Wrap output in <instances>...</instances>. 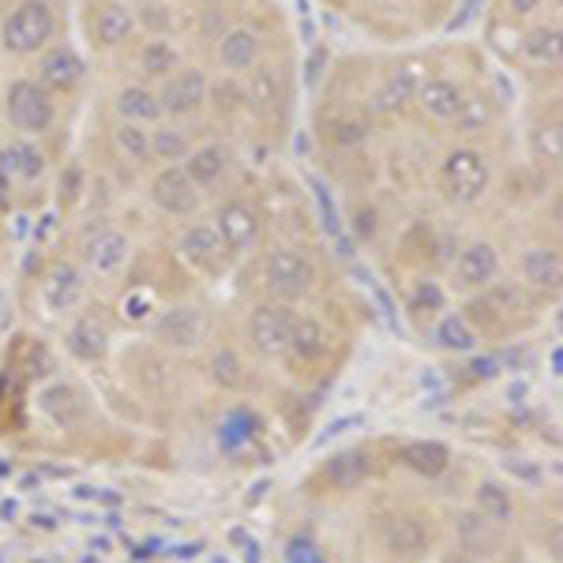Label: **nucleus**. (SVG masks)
I'll use <instances>...</instances> for the list:
<instances>
[{
    "mask_svg": "<svg viewBox=\"0 0 563 563\" xmlns=\"http://www.w3.org/2000/svg\"><path fill=\"white\" fill-rule=\"evenodd\" d=\"M507 8H511L515 15H533L541 8V0H507Z\"/></svg>",
    "mask_w": 563,
    "mask_h": 563,
    "instance_id": "48",
    "label": "nucleus"
},
{
    "mask_svg": "<svg viewBox=\"0 0 563 563\" xmlns=\"http://www.w3.org/2000/svg\"><path fill=\"white\" fill-rule=\"evenodd\" d=\"M135 12L129 4H102L98 8V20H95V34H98V45H106V49H113V45L129 42L132 31H135Z\"/></svg>",
    "mask_w": 563,
    "mask_h": 563,
    "instance_id": "25",
    "label": "nucleus"
},
{
    "mask_svg": "<svg viewBox=\"0 0 563 563\" xmlns=\"http://www.w3.org/2000/svg\"><path fill=\"white\" fill-rule=\"evenodd\" d=\"M0 174L8 177H23V180H38L45 174V154L26 140H15L0 151Z\"/></svg>",
    "mask_w": 563,
    "mask_h": 563,
    "instance_id": "26",
    "label": "nucleus"
},
{
    "mask_svg": "<svg viewBox=\"0 0 563 563\" xmlns=\"http://www.w3.org/2000/svg\"><path fill=\"white\" fill-rule=\"evenodd\" d=\"M455 278L462 289H488L499 278V252L496 244L474 241L462 249V256L455 263Z\"/></svg>",
    "mask_w": 563,
    "mask_h": 563,
    "instance_id": "13",
    "label": "nucleus"
},
{
    "mask_svg": "<svg viewBox=\"0 0 563 563\" xmlns=\"http://www.w3.org/2000/svg\"><path fill=\"white\" fill-rule=\"evenodd\" d=\"M368 135V124L361 121H339L331 129V143H339V147H353V143H361Z\"/></svg>",
    "mask_w": 563,
    "mask_h": 563,
    "instance_id": "44",
    "label": "nucleus"
},
{
    "mask_svg": "<svg viewBox=\"0 0 563 563\" xmlns=\"http://www.w3.org/2000/svg\"><path fill=\"white\" fill-rule=\"evenodd\" d=\"M214 230H218V238H222L225 252H233V256H244V252H252L260 244L263 222H260L256 207L241 203V199H230V203L218 207Z\"/></svg>",
    "mask_w": 563,
    "mask_h": 563,
    "instance_id": "7",
    "label": "nucleus"
},
{
    "mask_svg": "<svg viewBox=\"0 0 563 563\" xmlns=\"http://www.w3.org/2000/svg\"><path fill=\"white\" fill-rule=\"evenodd\" d=\"M151 154L158 162L188 158V135L177 132V129H166V124H158V132H151Z\"/></svg>",
    "mask_w": 563,
    "mask_h": 563,
    "instance_id": "36",
    "label": "nucleus"
},
{
    "mask_svg": "<svg viewBox=\"0 0 563 563\" xmlns=\"http://www.w3.org/2000/svg\"><path fill=\"white\" fill-rule=\"evenodd\" d=\"M129 256H132V244L117 230H98L84 241V263H87L90 275H98V278L121 275Z\"/></svg>",
    "mask_w": 563,
    "mask_h": 563,
    "instance_id": "11",
    "label": "nucleus"
},
{
    "mask_svg": "<svg viewBox=\"0 0 563 563\" xmlns=\"http://www.w3.org/2000/svg\"><path fill=\"white\" fill-rule=\"evenodd\" d=\"M222 252L225 249H222V238H218L214 222H196L180 233V256L188 263H196V267H214Z\"/></svg>",
    "mask_w": 563,
    "mask_h": 563,
    "instance_id": "21",
    "label": "nucleus"
},
{
    "mask_svg": "<svg viewBox=\"0 0 563 563\" xmlns=\"http://www.w3.org/2000/svg\"><path fill=\"white\" fill-rule=\"evenodd\" d=\"M53 31H57V15H53L49 0H23L0 26V45L15 57H31L49 45Z\"/></svg>",
    "mask_w": 563,
    "mask_h": 563,
    "instance_id": "1",
    "label": "nucleus"
},
{
    "mask_svg": "<svg viewBox=\"0 0 563 563\" xmlns=\"http://www.w3.org/2000/svg\"><path fill=\"white\" fill-rule=\"evenodd\" d=\"M8 121L23 135H45L57 121V106H53L49 90L34 79H15L8 87Z\"/></svg>",
    "mask_w": 563,
    "mask_h": 563,
    "instance_id": "3",
    "label": "nucleus"
},
{
    "mask_svg": "<svg viewBox=\"0 0 563 563\" xmlns=\"http://www.w3.org/2000/svg\"><path fill=\"white\" fill-rule=\"evenodd\" d=\"M533 154H538V158H544V162H560V154H563L560 121L541 124V129L533 132Z\"/></svg>",
    "mask_w": 563,
    "mask_h": 563,
    "instance_id": "39",
    "label": "nucleus"
},
{
    "mask_svg": "<svg viewBox=\"0 0 563 563\" xmlns=\"http://www.w3.org/2000/svg\"><path fill=\"white\" fill-rule=\"evenodd\" d=\"M211 376H214V384H222V387H230V390H238L244 384V368H241V357L233 350H218L214 353V361H211Z\"/></svg>",
    "mask_w": 563,
    "mask_h": 563,
    "instance_id": "38",
    "label": "nucleus"
},
{
    "mask_svg": "<svg viewBox=\"0 0 563 563\" xmlns=\"http://www.w3.org/2000/svg\"><path fill=\"white\" fill-rule=\"evenodd\" d=\"M402 462L421 477H440L451 466V451L440 440H410L402 448Z\"/></svg>",
    "mask_w": 563,
    "mask_h": 563,
    "instance_id": "27",
    "label": "nucleus"
},
{
    "mask_svg": "<svg viewBox=\"0 0 563 563\" xmlns=\"http://www.w3.org/2000/svg\"><path fill=\"white\" fill-rule=\"evenodd\" d=\"M410 308H413V312H424V308H429V312H440V308H443V289L435 286V282H417L413 297H410Z\"/></svg>",
    "mask_w": 563,
    "mask_h": 563,
    "instance_id": "42",
    "label": "nucleus"
},
{
    "mask_svg": "<svg viewBox=\"0 0 563 563\" xmlns=\"http://www.w3.org/2000/svg\"><path fill=\"white\" fill-rule=\"evenodd\" d=\"M207 76L199 68H185V71H174L166 76V84L158 90V102H162V113L169 117H192L199 106L207 102Z\"/></svg>",
    "mask_w": 563,
    "mask_h": 563,
    "instance_id": "9",
    "label": "nucleus"
},
{
    "mask_svg": "<svg viewBox=\"0 0 563 563\" xmlns=\"http://www.w3.org/2000/svg\"><path fill=\"white\" fill-rule=\"evenodd\" d=\"M117 113H121V121L129 124H154L162 121V102L158 95L147 87H124L121 95H117Z\"/></svg>",
    "mask_w": 563,
    "mask_h": 563,
    "instance_id": "30",
    "label": "nucleus"
},
{
    "mask_svg": "<svg viewBox=\"0 0 563 563\" xmlns=\"http://www.w3.org/2000/svg\"><path fill=\"white\" fill-rule=\"evenodd\" d=\"M218 60H222V68H230V71L256 68L260 34L249 31V26H233V31H225L222 38H218Z\"/></svg>",
    "mask_w": 563,
    "mask_h": 563,
    "instance_id": "17",
    "label": "nucleus"
},
{
    "mask_svg": "<svg viewBox=\"0 0 563 563\" xmlns=\"http://www.w3.org/2000/svg\"><path fill=\"white\" fill-rule=\"evenodd\" d=\"M286 563H327V556H323L320 544H316L312 538H289Z\"/></svg>",
    "mask_w": 563,
    "mask_h": 563,
    "instance_id": "41",
    "label": "nucleus"
},
{
    "mask_svg": "<svg viewBox=\"0 0 563 563\" xmlns=\"http://www.w3.org/2000/svg\"><path fill=\"white\" fill-rule=\"evenodd\" d=\"M357 233L361 238H372V233H376V214L365 211V207L357 211Z\"/></svg>",
    "mask_w": 563,
    "mask_h": 563,
    "instance_id": "47",
    "label": "nucleus"
},
{
    "mask_svg": "<svg viewBox=\"0 0 563 563\" xmlns=\"http://www.w3.org/2000/svg\"><path fill=\"white\" fill-rule=\"evenodd\" d=\"M488 121H493V106H488V98H462V106H459V113H455V129L459 132H481V129H488Z\"/></svg>",
    "mask_w": 563,
    "mask_h": 563,
    "instance_id": "37",
    "label": "nucleus"
},
{
    "mask_svg": "<svg viewBox=\"0 0 563 563\" xmlns=\"http://www.w3.org/2000/svg\"><path fill=\"white\" fill-rule=\"evenodd\" d=\"M294 327H297V316L289 312V305H260L256 312L249 316V339L256 346L260 357L267 361H278V357H289V342H294Z\"/></svg>",
    "mask_w": 563,
    "mask_h": 563,
    "instance_id": "4",
    "label": "nucleus"
},
{
    "mask_svg": "<svg viewBox=\"0 0 563 563\" xmlns=\"http://www.w3.org/2000/svg\"><path fill=\"white\" fill-rule=\"evenodd\" d=\"M84 301V275L71 263H53L42 278V305L49 316H65Z\"/></svg>",
    "mask_w": 563,
    "mask_h": 563,
    "instance_id": "12",
    "label": "nucleus"
},
{
    "mask_svg": "<svg viewBox=\"0 0 563 563\" xmlns=\"http://www.w3.org/2000/svg\"><path fill=\"white\" fill-rule=\"evenodd\" d=\"M556 4H560V0H556Z\"/></svg>",
    "mask_w": 563,
    "mask_h": 563,
    "instance_id": "53",
    "label": "nucleus"
},
{
    "mask_svg": "<svg viewBox=\"0 0 563 563\" xmlns=\"http://www.w3.org/2000/svg\"><path fill=\"white\" fill-rule=\"evenodd\" d=\"M207 95H214V109H222V113H238L241 106H249V98H244V87L238 84H218L214 90H207Z\"/></svg>",
    "mask_w": 563,
    "mask_h": 563,
    "instance_id": "40",
    "label": "nucleus"
},
{
    "mask_svg": "<svg viewBox=\"0 0 563 563\" xmlns=\"http://www.w3.org/2000/svg\"><path fill=\"white\" fill-rule=\"evenodd\" d=\"M117 4H135V0H117Z\"/></svg>",
    "mask_w": 563,
    "mask_h": 563,
    "instance_id": "52",
    "label": "nucleus"
},
{
    "mask_svg": "<svg viewBox=\"0 0 563 563\" xmlns=\"http://www.w3.org/2000/svg\"><path fill=\"white\" fill-rule=\"evenodd\" d=\"M203 31L211 34V38H214V34H225V20H222V12H211V15H207V26H203Z\"/></svg>",
    "mask_w": 563,
    "mask_h": 563,
    "instance_id": "49",
    "label": "nucleus"
},
{
    "mask_svg": "<svg viewBox=\"0 0 563 563\" xmlns=\"http://www.w3.org/2000/svg\"><path fill=\"white\" fill-rule=\"evenodd\" d=\"M151 199L158 211L177 214V218H188L199 211V188L188 180V174L180 166H166L158 177H154Z\"/></svg>",
    "mask_w": 563,
    "mask_h": 563,
    "instance_id": "10",
    "label": "nucleus"
},
{
    "mask_svg": "<svg viewBox=\"0 0 563 563\" xmlns=\"http://www.w3.org/2000/svg\"><path fill=\"white\" fill-rule=\"evenodd\" d=\"M207 312L196 305H177V308H166L154 323V334H158L162 346L169 350H199L207 342Z\"/></svg>",
    "mask_w": 563,
    "mask_h": 563,
    "instance_id": "6",
    "label": "nucleus"
},
{
    "mask_svg": "<svg viewBox=\"0 0 563 563\" xmlns=\"http://www.w3.org/2000/svg\"><path fill=\"white\" fill-rule=\"evenodd\" d=\"M440 180H443V192L455 199V203H477V199L488 192V185H493V169H488L481 151L459 147L443 158Z\"/></svg>",
    "mask_w": 563,
    "mask_h": 563,
    "instance_id": "2",
    "label": "nucleus"
},
{
    "mask_svg": "<svg viewBox=\"0 0 563 563\" xmlns=\"http://www.w3.org/2000/svg\"><path fill=\"white\" fill-rule=\"evenodd\" d=\"M38 406H42V413H45V417H53V421L60 424V429H76V424L87 417L84 398H79V390H76V387H68V384L45 387L42 395H38Z\"/></svg>",
    "mask_w": 563,
    "mask_h": 563,
    "instance_id": "19",
    "label": "nucleus"
},
{
    "mask_svg": "<svg viewBox=\"0 0 563 563\" xmlns=\"http://www.w3.org/2000/svg\"><path fill=\"white\" fill-rule=\"evenodd\" d=\"M522 57L533 60V65H541V68H560V60H563L560 26L556 23H552V26H533V31L522 38Z\"/></svg>",
    "mask_w": 563,
    "mask_h": 563,
    "instance_id": "29",
    "label": "nucleus"
},
{
    "mask_svg": "<svg viewBox=\"0 0 563 563\" xmlns=\"http://www.w3.org/2000/svg\"><path fill=\"white\" fill-rule=\"evenodd\" d=\"M263 278H267V289L278 297L282 305L286 301H301V297L312 294L316 271L301 252L294 249H275L263 263Z\"/></svg>",
    "mask_w": 563,
    "mask_h": 563,
    "instance_id": "5",
    "label": "nucleus"
},
{
    "mask_svg": "<svg viewBox=\"0 0 563 563\" xmlns=\"http://www.w3.org/2000/svg\"><path fill=\"white\" fill-rule=\"evenodd\" d=\"M323 65H327V49H323V45H316V49H312V57H308V65H305V79H308V84H320V76H323Z\"/></svg>",
    "mask_w": 563,
    "mask_h": 563,
    "instance_id": "46",
    "label": "nucleus"
},
{
    "mask_svg": "<svg viewBox=\"0 0 563 563\" xmlns=\"http://www.w3.org/2000/svg\"><path fill=\"white\" fill-rule=\"evenodd\" d=\"M552 556L560 560V526H552Z\"/></svg>",
    "mask_w": 563,
    "mask_h": 563,
    "instance_id": "51",
    "label": "nucleus"
},
{
    "mask_svg": "<svg viewBox=\"0 0 563 563\" xmlns=\"http://www.w3.org/2000/svg\"><path fill=\"white\" fill-rule=\"evenodd\" d=\"M331 331L316 320V316H297V327H294V342H289V353H294L297 361H308V365H316V361H323L327 353H331Z\"/></svg>",
    "mask_w": 563,
    "mask_h": 563,
    "instance_id": "22",
    "label": "nucleus"
},
{
    "mask_svg": "<svg viewBox=\"0 0 563 563\" xmlns=\"http://www.w3.org/2000/svg\"><path fill=\"white\" fill-rule=\"evenodd\" d=\"M180 169H185L196 188H211L225 177V169H230V151L218 147V143H207V147H199V151H188V162Z\"/></svg>",
    "mask_w": 563,
    "mask_h": 563,
    "instance_id": "20",
    "label": "nucleus"
},
{
    "mask_svg": "<svg viewBox=\"0 0 563 563\" xmlns=\"http://www.w3.org/2000/svg\"><path fill=\"white\" fill-rule=\"evenodd\" d=\"M522 282L533 289H544V294H556L563 282V263L560 252L552 244H533V249L522 252Z\"/></svg>",
    "mask_w": 563,
    "mask_h": 563,
    "instance_id": "16",
    "label": "nucleus"
},
{
    "mask_svg": "<svg viewBox=\"0 0 563 563\" xmlns=\"http://www.w3.org/2000/svg\"><path fill=\"white\" fill-rule=\"evenodd\" d=\"M417 87H421L417 71H413V68H402V71L387 76L384 84L376 87V95H372V102H368V106L376 109V113H390V109H402L406 102H413Z\"/></svg>",
    "mask_w": 563,
    "mask_h": 563,
    "instance_id": "28",
    "label": "nucleus"
},
{
    "mask_svg": "<svg viewBox=\"0 0 563 563\" xmlns=\"http://www.w3.org/2000/svg\"><path fill=\"white\" fill-rule=\"evenodd\" d=\"M180 65V53L174 49V42L169 38H151L147 45H143V53H140V71L147 79H166V76H174Z\"/></svg>",
    "mask_w": 563,
    "mask_h": 563,
    "instance_id": "33",
    "label": "nucleus"
},
{
    "mask_svg": "<svg viewBox=\"0 0 563 563\" xmlns=\"http://www.w3.org/2000/svg\"><path fill=\"white\" fill-rule=\"evenodd\" d=\"M443 563H481V560H474V556H466V552H455V556H448Z\"/></svg>",
    "mask_w": 563,
    "mask_h": 563,
    "instance_id": "50",
    "label": "nucleus"
},
{
    "mask_svg": "<svg viewBox=\"0 0 563 563\" xmlns=\"http://www.w3.org/2000/svg\"><path fill=\"white\" fill-rule=\"evenodd\" d=\"M135 23L151 26V31H162V38H166V31L174 26V20H169V8L166 4H143L140 12H135Z\"/></svg>",
    "mask_w": 563,
    "mask_h": 563,
    "instance_id": "43",
    "label": "nucleus"
},
{
    "mask_svg": "<svg viewBox=\"0 0 563 563\" xmlns=\"http://www.w3.org/2000/svg\"><path fill=\"white\" fill-rule=\"evenodd\" d=\"M68 350L76 353L79 361H102L109 353V331L98 316H79L68 331Z\"/></svg>",
    "mask_w": 563,
    "mask_h": 563,
    "instance_id": "23",
    "label": "nucleus"
},
{
    "mask_svg": "<svg viewBox=\"0 0 563 563\" xmlns=\"http://www.w3.org/2000/svg\"><path fill=\"white\" fill-rule=\"evenodd\" d=\"M113 143H117V151H121L124 158H132V162H147L151 158V132L143 129V124L121 121V124H117V132H113Z\"/></svg>",
    "mask_w": 563,
    "mask_h": 563,
    "instance_id": "35",
    "label": "nucleus"
},
{
    "mask_svg": "<svg viewBox=\"0 0 563 563\" xmlns=\"http://www.w3.org/2000/svg\"><path fill=\"white\" fill-rule=\"evenodd\" d=\"M455 538H459V552H466L474 560H493L504 552V526L485 519L474 507L455 515Z\"/></svg>",
    "mask_w": 563,
    "mask_h": 563,
    "instance_id": "8",
    "label": "nucleus"
},
{
    "mask_svg": "<svg viewBox=\"0 0 563 563\" xmlns=\"http://www.w3.org/2000/svg\"><path fill=\"white\" fill-rule=\"evenodd\" d=\"M474 511H481L485 519H493L499 526H507L515 519V499L507 493V485H499V481H481L474 493Z\"/></svg>",
    "mask_w": 563,
    "mask_h": 563,
    "instance_id": "32",
    "label": "nucleus"
},
{
    "mask_svg": "<svg viewBox=\"0 0 563 563\" xmlns=\"http://www.w3.org/2000/svg\"><path fill=\"white\" fill-rule=\"evenodd\" d=\"M87 76V65L79 60L76 49L68 45H57V49H45L42 60H38V84L45 90H76L84 84Z\"/></svg>",
    "mask_w": 563,
    "mask_h": 563,
    "instance_id": "15",
    "label": "nucleus"
},
{
    "mask_svg": "<svg viewBox=\"0 0 563 563\" xmlns=\"http://www.w3.org/2000/svg\"><path fill=\"white\" fill-rule=\"evenodd\" d=\"M379 541L390 556H421L429 549V530L413 515H387L379 519Z\"/></svg>",
    "mask_w": 563,
    "mask_h": 563,
    "instance_id": "14",
    "label": "nucleus"
},
{
    "mask_svg": "<svg viewBox=\"0 0 563 563\" xmlns=\"http://www.w3.org/2000/svg\"><path fill=\"white\" fill-rule=\"evenodd\" d=\"M244 98H249V106L256 109V113H275L278 102H282V76H278V68L260 65L256 71H252Z\"/></svg>",
    "mask_w": 563,
    "mask_h": 563,
    "instance_id": "31",
    "label": "nucleus"
},
{
    "mask_svg": "<svg viewBox=\"0 0 563 563\" xmlns=\"http://www.w3.org/2000/svg\"><path fill=\"white\" fill-rule=\"evenodd\" d=\"M121 316H124V320H132V323H143L151 316V297L147 294H129L121 301Z\"/></svg>",
    "mask_w": 563,
    "mask_h": 563,
    "instance_id": "45",
    "label": "nucleus"
},
{
    "mask_svg": "<svg viewBox=\"0 0 563 563\" xmlns=\"http://www.w3.org/2000/svg\"><path fill=\"white\" fill-rule=\"evenodd\" d=\"M368 474H372V455L357 448L339 451V455L323 466V477L331 481L334 488H361L368 481Z\"/></svg>",
    "mask_w": 563,
    "mask_h": 563,
    "instance_id": "24",
    "label": "nucleus"
},
{
    "mask_svg": "<svg viewBox=\"0 0 563 563\" xmlns=\"http://www.w3.org/2000/svg\"><path fill=\"white\" fill-rule=\"evenodd\" d=\"M413 98L432 121H455V113L466 95H462L459 84H451V79H424Z\"/></svg>",
    "mask_w": 563,
    "mask_h": 563,
    "instance_id": "18",
    "label": "nucleus"
},
{
    "mask_svg": "<svg viewBox=\"0 0 563 563\" xmlns=\"http://www.w3.org/2000/svg\"><path fill=\"white\" fill-rule=\"evenodd\" d=\"M435 342L451 353H474L477 350L474 327H470V320H462V316H443L440 327H435Z\"/></svg>",
    "mask_w": 563,
    "mask_h": 563,
    "instance_id": "34",
    "label": "nucleus"
}]
</instances>
